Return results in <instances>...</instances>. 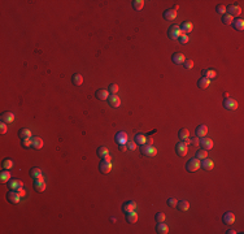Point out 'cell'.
Masks as SVG:
<instances>
[{
    "label": "cell",
    "instance_id": "cell-1",
    "mask_svg": "<svg viewBox=\"0 0 244 234\" xmlns=\"http://www.w3.org/2000/svg\"><path fill=\"white\" fill-rule=\"evenodd\" d=\"M140 152L141 155H144L147 157H153L157 155V148L153 146V144H143V146H140Z\"/></svg>",
    "mask_w": 244,
    "mask_h": 234
},
{
    "label": "cell",
    "instance_id": "cell-2",
    "mask_svg": "<svg viewBox=\"0 0 244 234\" xmlns=\"http://www.w3.org/2000/svg\"><path fill=\"white\" fill-rule=\"evenodd\" d=\"M21 198L22 197L20 195V192L17 190H9L7 192V200L9 202V203H12V204H18Z\"/></svg>",
    "mask_w": 244,
    "mask_h": 234
},
{
    "label": "cell",
    "instance_id": "cell-3",
    "mask_svg": "<svg viewBox=\"0 0 244 234\" xmlns=\"http://www.w3.org/2000/svg\"><path fill=\"white\" fill-rule=\"evenodd\" d=\"M182 35V31H180V27L178 25H171L168 30V37L171 40H178V38Z\"/></svg>",
    "mask_w": 244,
    "mask_h": 234
},
{
    "label": "cell",
    "instance_id": "cell-4",
    "mask_svg": "<svg viewBox=\"0 0 244 234\" xmlns=\"http://www.w3.org/2000/svg\"><path fill=\"white\" fill-rule=\"evenodd\" d=\"M199 168H200V160H199V159H196V157L190 159V160L187 161V164H186V169H187V172H190V173L196 172Z\"/></svg>",
    "mask_w": 244,
    "mask_h": 234
},
{
    "label": "cell",
    "instance_id": "cell-5",
    "mask_svg": "<svg viewBox=\"0 0 244 234\" xmlns=\"http://www.w3.org/2000/svg\"><path fill=\"white\" fill-rule=\"evenodd\" d=\"M175 152H177L178 156L184 157V156L187 155V152H188V146H187V144H184L182 141H180V142H178V143L175 144Z\"/></svg>",
    "mask_w": 244,
    "mask_h": 234
},
{
    "label": "cell",
    "instance_id": "cell-6",
    "mask_svg": "<svg viewBox=\"0 0 244 234\" xmlns=\"http://www.w3.org/2000/svg\"><path fill=\"white\" fill-rule=\"evenodd\" d=\"M8 187L9 190H20L23 187V182L18 178H11L8 181Z\"/></svg>",
    "mask_w": 244,
    "mask_h": 234
},
{
    "label": "cell",
    "instance_id": "cell-7",
    "mask_svg": "<svg viewBox=\"0 0 244 234\" xmlns=\"http://www.w3.org/2000/svg\"><path fill=\"white\" fill-rule=\"evenodd\" d=\"M199 144H200V147L204 148V150H212L213 148V141H212L210 138H207V137H203V138L199 139Z\"/></svg>",
    "mask_w": 244,
    "mask_h": 234
},
{
    "label": "cell",
    "instance_id": "cell-8",
    "mask_svg": "<svg viewBox=\"0 0 244 234\" xmlns=\"http://www.w3.org/2000/svg\"><path fill=\"white\" fill-rule=\"evenodd\" d=\"M226 13L227 14H230V16H239L242 13V8L237 4H230V5H227L226 7Z\"/></svg>",
    "mask_w": 244,
    "mask_h": 234
},
{
    "label": "cell",
    "instance_id": "cell-9",
    "mask_svg": "<svg viewBox=\"0 0 244 234\" xmlns=\"http://www.w3.org/2000/svg\"><path fill=\"white\" fill-rule=\"evenodd\" d=\"M223 107L226 109H229V111H237L238 109V103L235 102L234 99H231V98H225Z\"/></svg>",
    "mask_w": 244,
    "mask_h": 234
},
{
    "label": "cell",
    "instance_id": "cell-10",
    "mask_svg": "<svg viewBox=\"0 0 244 234\" xmlns=\"http://www.w3.org/2000/svg\"><path fill=\"white\" fill-rule=\"evenodd\" d=\"M136 208V203L134 200H129V202H125L122 204V212L127 213V212H131V211H135Z\"/></svg>",
    "mask_w": 244,
    "mask_h": 234
},
{
    "label": "cell",
    "instance_id": "cell-11",
    "mask_svg": "<svg viewBox=\"0 0 244 234\" xmlns=\"http://www.w3.org/2000/svg\"><path fill=\"white\" fill-rule=\"evenodd\" d=\"M99 169H100V172L101 173H109L112 171V163H109V161H105V160H101L100 161V164H99Z\"/></svg>",
    "mask_w": 244,
    "mask_h": 234
},
{
    "label": "cell",
    "instance_id": "cell-12",
    "mask_svg": "<svg viewBox=\"0 0 244 234\" xmlns=\"http://www.w3.org/2000/svg\"><path fill=\"white\" fill-rule=\"evenodd\" d=\"M213 167H214V163L210 159L205 157V159L200 160V168H203L204 171H212V169H213Z\"/></svg>",
    "mask_w": 244,
    "mask_h": 234
},
{
    "label": "cell",
    "instance_id": "cell-13",
    "mask_svg": "<svg viewBox=\"0 0 244 234\" xmlns=\"http://www.w3.org/2000/svg\"><path fill=\"white\" fill-rule=\"evenodd\" d=\"M114 141L117 142V144H125L126 142L129 141V137L125 132H118L114 137Z\"/></svg>",
    "mask_w": 244,
    "mask_h": 234
},
{
    "label": "cell",
    "instance_id": "cell-14",
    "mask_svg": "<svg viewBox=\"0 0 244 234\" xmlns=\"http://www.w3.org/2000/svg\"><path fill=\"white\" fill-rule=\"evenodd\" d=\"M0 118H2V122H5L7 125L8 124H12L13 121H14V115L12 113V112H3L2 116H0Z\"/></svg>",
    "mask_w": 244,
    "mask_h": 234
},
{
    "label": "cell",
    "instance_id": "cell-15",
    "mask_svg": "<svg viewBox=\"0 0 244 234\" xmlns=\"http://www.w3.org/2000/svg\"><path fill=\"white\" fill-rule=\"evenodd\" d=\"M108 100V104L113 108H118L120 104H121V99L118 98L117 95H109V98L107 99Z\"/></svg>",
    "mask_w": 244,
    "mask_h": 234
},
{
    "label": "cell",
    "instance_id": "cell-16",
    "mask_svg": "<svg viewBox=\"0 0 244 234\" xmlns=\"http://www.w3.org/2000/svg\"><path fill=\"white\" fill-rule=\"evenodd\" d=\"M222 221L226 224V225H232L235 222V215L232 212H226L223 213L222 216Z\"/></svg>",
    "mask_w": 244,
    "mask_h": 234
},
{
    "label": "cell",
    "instance_id": "cell-17",
    "mask_svg": "<svg viewBox=\"0 0 244 234\" xmlns=\"http://www.w3.org/2000/svg\"><path fill=\"white\" fill-rule=\"evenodd\" d=\"M179 27H180V31H182V34H188V33H191L192 29H194L192 23H191L190 21H184V22H182Z\"/></svg>",
    "mask_w": 244,
    "mask_h": 234
},
{
    "label": "cell",
    "instance_id": "cell-18",
    "mask_svg": "<svg viewBox=\"0 0 244 234\" xmlns=\"http://www.w3.org/2000/svg\"><path fill=\"white\" fill-rule=\"evenodd\" d=\"M231 26L237 31H243L244 30V21L243 18H234L231 22Z\"/></svg>",
    "mask_w": 244,
    "mask_h": 234
},
{
    "label": "cell",
    "instance_id": "cell-19",
    "mask_svg": "<svg viewBox=\"0 0 244 234\" xmlns=\"http://www.w3.org/2000/svg\"><path fill=\"white\" fill-rule=\"evenodd\" d=\"M164 18L166 20V21H173L175 17H177V11L174 9V8H171V9H166L164 12Z\"/></svg>",
    "mask_w": 244,
    "mask_h": 234
},
{
    "label": "cell",
    "instance_id": "cell-20",
    "mask_svg": "<svg viewBox=\"0 0 244 234\" xmlns=\"http://www.w3.org/2000/svg\"><path fill=\"white\" fill-rule=\"evenodd\" d=\"M171 60H173V62H174V64H177V65H182L186 59H184V55L183 53L177 52V53H174V55L171 56Z\"/></svg>",
    "mask_w": 244,
    "mask_h": 234
},
{
    "label": "cell",
    "instance_id": "cell-21",
    "mask_svg": "<svg viewBox=\"0 0 244 234\" xmlns=\"http://www.w3.org/2000/svg\"><path fill=\"white\" fill-rule=\"evenodd\" d=\"M109 91L108 90H104V88H100V90H98L96 92H95V96H96V99H99V100H107L108 98H109Z\"/></svg>",
    "mask_w": 244,
    "mask_h": 234
},
{
    "label": "cell",
    "instance_id": "cell-22",
    "mask_svg": "<svg viewBox=\"0 0 244 234\" xmlns=\"http://www.w3.org/2000/svg\"><path fill=\"white\" fill-rule=\"evenodd\" d=\"M156 233H159V234H168L169 233V227L165 222H157V225H156Z\"/></svg>",
    "mask_w": 244,
    "mask_h": 234
},
{
    "label": "cell",
    "instance_id": "cell-23",
    "mask_svg": "<svg viewBox=\"0 0 244 234\" xmlns=\"http://www.w3.org/2000/svg\"><path fill=\"white\" fill-rule=\"evenodd\" d=\"M207 133H208V126L207 125H199L198 127H196V137H199V138L207 137Z\"/></svg>",
    "mask_w": 244,
    "mask_h": 234
},
{
    "label": "cell",
    "instance_id": "cell-24",
    "mask_svg": "<svg viewBox=\"0 0 244 234\" xmlns=\"http://www.w3.org/2000/svg\"><path fill=\"white\" fill-rule=\"evenodd\" d=\"M34 190H36L38 192H43L45 190V182L42 180H34Z\"/></svg>",
    "mask_w": 244,
    "mask_h": 234
},
{
    "label": "cell",
    "instance_id": "cell-25",
    "mask_svg": "<svg viewBox=\"0 0 244 234\" xmlns=\"http://www.w3.org/2000/svg\"><path fill=\"white\" fill-rule=\"evenodd\" d=\"M134 142H135L136 144L143 146V144L147 143V135L146 134H141V133H138L135 137H134Z\"/></svg>",
    "mask_w": 244,
    "mask_h": 234
},
{
    "label": "cell",
    "instance_id": "cell-26",
    "mask_svg": "<svg viewBox=\"0 0 244 234\" xmlns=\"http://www.w3.org/2000/svg\"><path fill=\"white\" fill-rule=\"evenodd\" d=\"M126 221L129 224H135L138 221V213L135 211H131L126 213Z\"/></svg>",
    "mask_w": 244,
    "mask_h": 234
},
{
    "label": "cell",
    "instance_id": "cell-27",
    "mask_svg": "<svg viewBox=\"0 0 244 234\" xmlns=\"http://www.w3.org/2000/svg\"><path fill=\"white\" fill-rule=\"evenodd\" d=\"M11 180V173H9V171H2L0 172V182L2 183H8V181Z\"/></svg>",
    "mask_w": 244,
    "mask_h": 234
},
{
    "label": "cell",
    "instance_id": "cell-28",
    "mask_svg": "<svg viewBox=\"0 0 244 234\" xmlns=\"http://www.w3.org/2000/svg\"><path fill=\"white\" fill-rule=\"evenodd\" d=\"M201 76L205 77V78H208V79H213V78H216L217 73H216L214 70H212V69H204V70L201 72Z\"/></svg>",
    "mask_w": 244,
    "mask_h": 234
},
{
    "label": "cell",
    "instance_id": "cell-29",
    "mask_svg": "<svg viewBox=\"0 0 244 234\" xmlns=\"http://www.w3.org/2000/svg\"><path fill=\"white\" fill-rule=\"evenodd\" d=\"M177 208L179 209V211H188V208H190V203H188L187 200H179L178 203H177Z\"/></svg>",
    "mask_w": 244,
    "mask_h": 234
},
{
    "label": "cell",
    "instance_id": "cell-30",
    "mask_svg": "<svg viewBox=\"0 0 244 234\" xmlns=\"http://www.w3.org/2000/svg\"><path fill=\"white\" fill-rule=\"evenodd\" d=\"M72 82H73L74 86H82V83H83V77L79 73H75L72 77Z\"/></svg>",
    "mask_w": 244,
    "mask_h": 234
},
{
    "label": "cell",
    "instance_id": "cell-31",
    "mask_svg": "<svg viewBox=\"0 0 244 234\" xmlns=\"http://www.w3.org/2000/svg\"><path fill=\"white\" fill-rule=\"evenodd\" d=\"M43 139L39 138V137H33V148L35 150H41L43 147Z\"/></svg>",
    "mask_w": 244,
    "mask_h": 234
},
{
    "label": "cell",
    "instance_id": "cell-32",
    "mask_svg": "<svg viewBox=\"0 0 244 234\" xmlns=\"http://www.w3.org/2000/svg\"><path fill=\"white\" fill-rule=\"evenodd\" d=\"M210 85V79H208V78H205V77H201L199 81H198V86H199V88H207L208 86Z\"/></svg>",
    "mask_w": 244,
    "mask_h": 234
},
{
    "label": "cell",
    "instance_id": "cell-33",
    "mask_svg": "<svg viewBox=\"0 0 244 234\" xmlns=\"http://www.w3.org/2000/svg\"><path fill=\"white\" fill-rule=\"evenodd\" d=\"M178 138H179L180 141H184V139H187V138H190V132H188L187 129L182 127V129H180V130L178 132Z\"/></svg>",
    "mask_w": 244,
    "mask_h": 234
},
{
    "label": "cell",
    "instance_id": "cell-34",
    "mask_svg": "<svg viewBox=\"0 0 244 234\" xmlns=\"http://www.w3.org/2000/svg\"><path fill=\"white\" fill-rule=\"evenodd\" d=\"M131 4H132V8L135 11H141V9H143V7H144L143 0H132Z\"/></svg>",
    "mask_w": 244,
    "mask_h": 234
},
{
    "label": "cell",
    "instance_id": "cell-35",
    "mask_svg": "<svg viewBox=\"0 0 244 234\" xmlns=\"http://www.w3.org/2000/svg\"><path fill=\"white\" fill-rule=\"evenodd\" d=\"M30 176L33 177L34 180H36V178H39V177L42 176V169L41 168H38V167H35V168H33L30 171Z\"/></svg>",
    "mask_w": 244,
    "mask_h": 234
},
{
    "label": "cell",
    "instance_id": "cell-36",
    "mask_svg": "<svg viewBox=\"0 0 244 234\" xmlns=\"http://www.w3.org/2000/svg\"><path fill=\"white\" fill-rule=\"evenodd\" d=\"M195 157H196V159H199V160L205 159V157H208V151H207V150H204V148H200V150L196 151V156H195Z\"/></svg>",
    "mask_w": 244,
    "mask_h": 234
},
{
    "label": "cell",
    "instance_id": "cell-37",
    "mask_svg": "<svg viewBox=\"0 0 244 234\" xmlns=\"http://www.w3.org/2000/svg\"><path fill=\"white\" fill-rule=\"evenodd\" d=\"M18 135H20V138H21V139L31 138V132L29 130V129H21V130L18 132Z\"/></svg>",
    "mask_w": 244,
    "mask_h": 234
},
{
    "label": "cell",
    "instance_id": "cell-38",
    "mask_svg": "<svg viewBox=\"0 0 244 234\" xmlns=\"http://www.w3.org/2000/svg\"><path fill=\"white\" fill-rule=\"evenodd\" d=\"M21 146H22V147H25V148L33 147V137H31V138H25V139H21Z\"/></svg>",
    "mask_w": 244,
    "mask_h": 234
},
{
    "label": "cell",
    "instance_id": "cell-39",
    "mask_svg": "<svg viewBox=\"0 0 244 234\" xmlns=\"http://www.w3.org/2000/svg\"><path fill=\"white\" fill-rule=\"evenodd\" d=\"M3 169H5V171H9V169H12L13 168V161L11 160V159H4L3 160Z\"/></svg>",
    "mask_w": 244,
    "mask_h": 234
},
{
    "label": "cell",
    "instance_id": "cell-40",
    "mask_svg": "<svg viewBox=\"0 0 244 234\" xmlns=\"http://www.w3.org/2000/svg\"><path fill=\"white\" fill-rule=\"evenodd\" d=\"M96 154H98V156H99L100 159H103L104 156H107V155L109 154V151H108L107 147H99L98 151H96Z\"/></svg>",
    "mask_w": 244,
    "mask_h": 234
},
{
    "label": "cell",
    "instance_id": "cell-41",
    "mask_svg": "<svg viewBox=\"0 0 244 234\" xmlns=\"http://www.w3.org/2000/svg\"><path fill=\"white\" fill-rule=\"evenodd\" d=\"M232 20H234V17H232V16L227 14V13H225V14L222 16V23H223V25H231Z\"/></svg>",
    "mask_w": 244,
    "mask_h": 234
},
{
    "label": "cell",
    "instance_id": "cell-42",
    "mask_svg": "<svg viewBox=\"0 0 244 234\" xmlns=\"http://www.w3.org/2000/svg\"><path fill=\"white\" fill-rule=\"evenodd\" d=\"M118 90H120L118 85H116V83H111V85H109L108 91H109V94H111V95H117V92H118Z\"/></svg>",
    "mask_w": 244,
    "mask_h": 234
},
{
    "label": "cell",
    "instance_id": "cell-43",
    "mask_svg": "<svg viewBox=\"0 0 244 234\" xmlns=\"http://www.w3.org/2000/svg\"><path fill=\"white\" fill-rule=\"evenodd\" d=\"M155 220H156L157 222H164V221H165V213H162V212H157L156 216H155Z\"/></svg>",
    "mask_w": 244,
    "mask_h": 234
},
{
    "label": "cell",
    "instance_id": "cell-44",
    "mask_svg": "<svg viewBox=\"0 0 244 234\" xmlns=\"http://www.w3.org/2000/svg\"><path fill=\"white\" fill-rule=\"evenodd\" d=\"M178 40H179L180 44H186V43H188V40H190V39H188V35L187 34H182V35L178 38Z\"/></svg>",
    "mask_w": 244,
    "mask_h": 234
},
{
    "label": "cell",
    "instance_id": "cell-45",
    "mask_svg": "<svg viewBox=\"0 0 244 234\" xmlns=\"http://www.w3.org/2000/svg\"><path fill=\"white\" fill-rule=\"evenodd\" d=\"M177 203H178V200H177L175 198H170V199H168V206H169L170 208H175V207H177Z\"/></svg>",
    "mask_w": 244,
    "mask_h": 234
},
{
    "label": "cell",
    "instance_id": "cell-46",
    "mask_svg": "<svg viewBox=\"0 0 244 234\" xmlns=\"http://www.w3.org/2000/svg\"><path fill=\"white\" fill-rule=\"evenodd\" d=\"M126 146H127V150H131V151L136 150V143L132 142V141H127V142H126Z\"/></svg>",
    "mask_w": 244,
    "mask_h": 234
},
{
    "label": "cell",
    "instance_id": "cell-47",
    "mask_svg": "<svg viewBox=\"0 0 244 234\" xmlns=\"http://www.w3.org/2000/svg\"><path fill=\"white\" fill-rule=\"evenodd\" d=\"M216 11H217V13H221V14L223 16V14L226 13V7L222 5V4H218L217 8H216Z\"/></svg>",
    "mask_w": 244,
    "mask_h": 234
},
{
    "label": "cell",
    "instance_id": "cell-48",
    "mask_svg": "<svg viewBox=\"0 0 244 234\" xmlns=\"http://www.w3.org/2000/svg\"><path fill=\"white\" fill-rule=\"evenodd\" d=\"M183 67H184V69H192V67H194V61H192V60H184Z\"/></svg>",
    "mask_w": 244,
    "mask_h": 234
},
{
    "label": "cell",
    "instance_id": "cell-49",
    "mask_svg": "<svg viewBox=\"0 0 244 234\" xmlns=\"http://www.w3.org/2000/svg\"><path fill=\"white\" fill-rule=\"evenodd\" d=\"M7 130H8V125H7L5 122H2V125H0V133H2V134H5Z\"/></svg>",
    "mask_w": 244,
    "mask_h": 234
},
{
    "label": "cell",
    "instance_id": "cell-50",
    "mask_svg": "<svg viewBox=\"0 0 244 234\" xmlns=\"http://www.w3.org/2000/svg\"><path fill=\"white\" fill-rule=\"evenodd\" d=\"M190 143L194 144V146H198V144H199V137H196V138H195V137H194V138H190Z\"/></svg>",
    "mask_w": 244,
    "mask_h": 234
},
{
    "label": "cell",
    "instance_id": "cell-51",
    "mask_svg": "<svg viewBox=\"0 0 244 234\" xmlns=\"http://www.w3.org/2000/svg\"><path fill=\"white\" fill-rule=\"evenodd\" d=\"M118 150L122 151V152H126V151H127V146H126V143H125V144H118Z\"/></svg>",
    "mask_w": 244,
    "mask_h": 234
},
{
    "label": "cell",
    "instance_id": "cell-52",
    "mask_svg": "<svg viewBox=\"0 0 244 234\" xmlns=\"http://www.w3.org/2000/svg\"><path fill=\"white\" fill-rule=\"evenodd\" d=\"M103 160H105V161H109V163H112V161H111V156H109V154H108L107 156H104V157H103Z\"/></svg>",
    "mask_w": 244,
    "mask_h": 234
},
{
    "label": "cell",
    "instance_id": "cell-53",
    "mask_svg": "<svg viewBox=\"0 0 244 234\" xmlns=\"http://www.w3.org/2000/svg\"><path fill=\"white\" fill-rule=\"evenodd\" d=\"M226 233H227V234H235V233H237V230H232V229H229V230H226Z\"/></svg>",
    "mask_w": 244,
    "mask_h": 234
},
{
    "label": "cell",
    "instance_id": "cell-54",
    "mask_svg": "<svg viewBox=\"0 0 244 234\" xmlns=\"http://www.w3.org/2000/svg\"><path fill=\"white\" fill-rule=\"evenodd\" d=\"M17 191L20 192V195H21V197H23V195H25V191H23L22 189H20V190H17Z\"/></svg>",
    "mask_w": 244,
    "mask_h": 234
}]
</instances>
